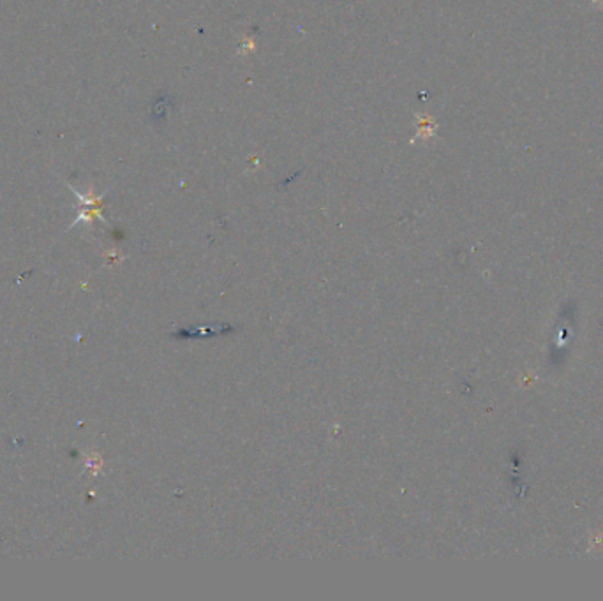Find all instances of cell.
<instances>
[{"label": "cell", "instance_id": "6da1fadb", "mask_svg": "<svg viewBox=\"0 0 603 601\" xmlns=\"http://www.w3.org/2000/svg\"><path fill=\"white\" fill-rule=\"evenodd\" d=\"M72 189V187H71ZM72 192L80 198V215H78V219L71 224L77 226L78 222H92L95 217H101L99 215V212H101V198H98L95 194H81V192H78L77 189H72Z\"/></svg>", "mask_w": 603, "mask_h": 601}]
</instances>
